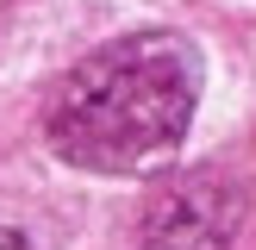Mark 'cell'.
<instances>
[{"label":"cell","mask_w":256,"mask_h":250,"mask_svg":"<svg viewBox=\"0 0 256 250\" xmlns=\"http://www.w3.org/2000/svg\"><path fill=\"white\" fill-rule=\"evenodd\" d=\"M206 62L182 32H132L100 44L44 112L50 150L69 169L144 175L182 150L200 106Z\"/></svg>","instance_id":"6da1fadb"},{"label":"cell","mask_w":256,"mask_h":250,"mask_svg":"<svg viewBox=\"0 0 256 250\" xmlns=\"http://www.w3.org/2000/svg\"><path fill=\"white\" fill-rule=\"evenodd\" d=\"M244 225V182L225 169H188L144 206V250H232Z\"/></svg>","instance_id":"7a4b0ae2"},{"label":"cell","mask_w":256,"mask_h":250,"mask_svg":"<svg viewBox=\"0 0 256 250\" xmlns=\"http://www.w3.org/2000/svg\"><path fill=\"white\" fill-rule=\"evenodd\" d=\"M0 250H38V244L19 232V225H0Z\"/></svg>","instance_id":"3957f363"}]
</instances>
